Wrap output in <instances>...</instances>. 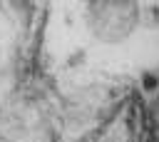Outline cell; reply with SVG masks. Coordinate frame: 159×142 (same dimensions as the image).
<instances>
[{
    "label": "cell",
    "mask_w": 159,
    "mask_h": 142,
    "mask_svg": "<svg viewBox=\"0 0 159 142\" xmlns=\"http://www.w3.org/2000/svg\"><path fill=\"white\" fill-rule=\"evenodd\" d=\"M142 87H144L147 92H154V90H157V77H154L152 72H144V75H142Z\"/></svg>",
    "instance_id": "6da1fadb"
}]
</instances>
